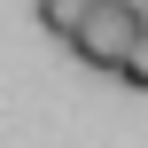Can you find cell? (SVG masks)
<instances>
[{
    "instance_id": "6da1fadb",
    "label": "cell",
    "mask_w": 148,
    "mask_h": 148,
    "mask_svg": "<svg viewBox=\"0 0 148 148\" xmlns=\"http://www.w3.org/2000/svg\"><path fill=\"white\" fill-rule=\"evenodd\" d=\"M148 16L140 8H125V0H86V16H78V31L62 39L86 70H117V55L133 47V31H140Z\"/></svg>"
},
{
    "instance_id": "7a4b0ae2",
    "label": "cell",
    "mask_w": 148,
    "mask_h": 148,
    "mask_svg": "<svg viewBox=\"0 0 148 148\" xmlns=\"http://www.w3.org/2000/svg\"><path fill=\"white\" fill-rule=\"evenodd\" d=\"M109 78H125L133 94H148V23H140V31H133V47L117 55V70H109Z\"/></svg>"
},
{
    "instance_id": "3957f363",
    "label": "cell",
    "mask_w": 148,
    "mask_h": 148,
    "mask_svg": "<svg viewBox=\"0 0 148 148\" xmlns=\"http://www.w3.org/2000/svg\"><path fill=\"white\" fill-rule=\"evenodd\" d=\"M78 16H86V0H39V31H55V39H70Z\"/></svg>"
},
{
    "instance_id": "277c9868",
    "label": "cell",
    "mask_w": 148,
    "mask_h": 148,
    "mask_svg": "<svg viewBox=\"0 0 148 148\" xmlns=\"http://www.w3.org/2000/svg\"><path fill=\"white\" fill-rule=\"evenodd\" d=\"M125 8H140V16H148V0H125Z\"/></svg>"
}]
</instances>
